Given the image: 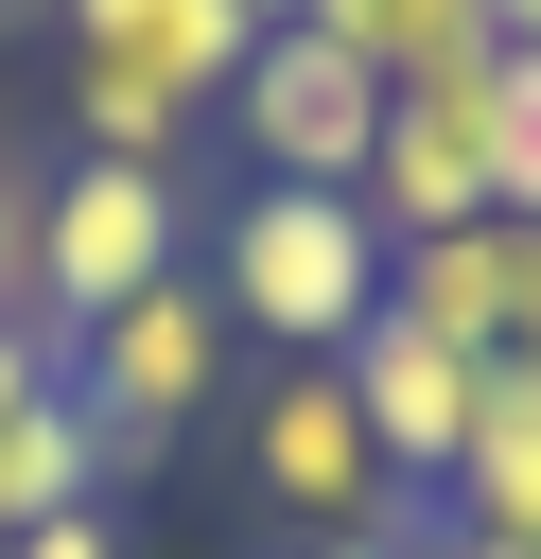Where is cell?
Masks as SVG:
<instances>
[{
    "instance_id": "7",
    "label": "cell",
    "mask_w": 541,
    "mask_h": 559,
    "mask_svg": "<svg viewBox=\"0 0 541 559\" xmlns=\"http://www.w3.org/2000/svg\"><path fill=\"white\" fill-rule=\"evenodd\" d=\"M332 384H349L366 454H384V472L436 507V489H454V454H471V402H489V367H471V349H436L419 314H366V332L332 349Z\"/></svg>"
},
{
    "instance_id": "17",
    "label": "cell",
    "mask_w": 541,
    "mask_h": 559,
    "mask_svg": "<svg viewBox=\"0 0 541 559\" xmlns=\"http://www.w3.org/2000/svg\"><path fill=\"white\" fill-rule=\"evenodd\" d=\"M489 52H541V0H489Z\"/></svg>"
},
{
    "instance_id": "11",
    "label": "cell",
    "mask_w": 541,
    "mask_h": 559,
    "mask_svg": "<svg viewBox=\"0 0 541 559\" xmlns=\"http://www.w3.org/2000/svg\"><path fill=\"white\" fill-rule=\"evenodd\" d=\"M52 507H105V437H87V419H70V384H52V402H17V419H0V542H35V524H52Z\"/></svg>"
},
{
    "instance_id": "21",
    "label": "cell",
    "mask_w": 541,
    "mask_h": 559,
    "mask_svg": "<svg viewBox=\"0 0 541 559\" xmlns=\"http://www.w3.org/2000/svg\"><path fill=\"white\" fill-rule=\"evenodd\" d=\"M0 17H52V0H0Z\"/></svg>"
},
{
    "instance_id": "8",
    "label": "cell",
    "mask_w": 541,
    "mask_h": 559,
    "mask_svg": "<svg viewBox=\"0 0 541 559\" xmlns=\"http://www.w3.org/2000/svg\"><path fill=\"white\" fill-rule=\"evenodd\" d=\"M366 227H384V245H419V227H489V52L436 70V87H384Z\"/></svg>"
},
{
    "instance_id": "15",
    "label": "cell",
    "mask_w": 541,
    "mask_h": 559,
    "mask_svg": "<svg viewBox=\"0 0 541 559\" xmlns=\"http://www.w3.org/2000/svg\"><path fill=\"white\" fill-rule=\"evenodd\" d=\"M17 559H140V542H122V507H52V524H35Z\"/></svg>"
},
{
    "instance_id": "22",
    "label": "cell",
    "mask_w": 541,
    "mask_h": 559,
    "mask_svg": "<svg viewBox=\"0 0 541 559\" xmlns=\"http://www.w3.org/2000/svg\"><path fill=\"white\" fill-rule=\"evenodd\" d=\"M0 559H17V542H0Z\"/></svg>"
},
{
    "instance_id": "19",
    "label": "cell",
    "mask_w": 541,
    "mask_h": 559,
    "mask_svg": "<svg viewBox=\"0 0 541 559\" xmlns=\"http://www.w3.org/2000/svg\"><path fill=\"white\" fill-rule=\"evenodd\" d=\"M454 542H471V524H454ZM471 559H541V542H471Z\"/></svg>"
},
{
    "instance_id": "5",
    "label": "cell",
    "mask_w": 541,
    "mask_h": 559,
    "mask_svg": "<svg viewBox=\"0 0 541 559\" xmlns=\"http://www.w3.org/2000/svg\"><path fill=\"white\" fill-rule=\"evenodd\" d=\"M244 489L332 559V542H401L419 524V489L366 454V419H349V384L332 367H262V402H244Z\"/></svg>"
},
{
    "instance_id": "14",
    "label": "cell",
    "mask_w": 541,
    "mask_h": 559,
    "mask_svg": "<svg viewBox=\"0 0 541 559\" xmlns=\"http://www.w3.org/2000/svg\"><path fill=\"white\" fill-rule=\"evenodd\" d=\"M52 384H70V349H52V314H0V419H17V402H52Z\"/></svg>"
},
{
    "instance_id": "3",
    "label": "cell",
    "mask_w": 541,
    "mask_h": 559,
    "mask_svg": "<svg viewBox=\"0 0 541 559\" xmlns=\"http://www.w3.org/2000/svg\"><path fill=\"white\" fill-rule=\"evenodd\" d=\"M157 280H192V192L140 175V157H52V175H35V262H17V297L52 314V349L105 332V314L157 297Z\"/></svg>"
},
{
    "instance_id": "13",
    "label": "cell",
    "mask_w": 541,
    "mask_h": 559,
    "mask_svg": "<svg viewBox=\"0 0 541 559\" xmlns=\"http://www.w3.org/2000/svg\"><path fill=\"white\" fill-rule=\"evenodd\" d=\"M489 210L541 227V52H489Z\"/></svg>"
},
{
    "instance_id": "20",
    "label": "cell",
    "mask_w": 541,
    "mask_h": 559,
    "mask_svg": "<svg viewBox=\"0 0 541 559\" xmlns=\"http://www.w3.org/2000/svg\"><path fill=\"white\" fill-rule=\"evenodd\" d=\"M332 559H401V542H332Z\"/></svg>"
},
{
    "instance_id": "9",
    "label": "cell",
    "mask_w": 541,
    "mask_h": 559,
    "mask_svg": "<svg viewBox=\"0 0 541 559\" xmlns=\"http://www.w3.org/2000/svg\"><path fill=\"white\" fill-rule=\"evenodd\" d=\"M384 314H419L436 349L506 367V349H524V227L489 210V227H419V245H384Z\"/></svg>"
},
{
    "instance_id": "4",
    "label": "cell",
    "mask_w": 541,
    "mask_h": 559,
    "mask_svg": "<svg viewBox=\"0 0 541 559\" xmlns=\"http://www.w3.org/2000/svg\"><path fill=\"white\" fill-rule=\"evenodd\" d=\"M209 402H227V297H209V280H157V297H122L105 332H70V419L105 437V507H122Z\"/></svg>"
},
{
    "instance_id": "1",
    "label": "cell",
    "mask_w": 541,
    "mask_h": 559,
    "mask_svg": "<svg viewBox=\"0 0 541 559\" xmlns=\"http://www.w3.org/2000/svg\"><path fill=\"white\" fill-rule=\"evenodd\" d=\"M244 52H262L244 0H52V140L175 175V140L227 105Z\"/></svg>"
},
{
    "instance_id": "2",
    "label": "cell",
    "mask_w": 541,
    "mask_h": 559,
    "mask_svg": "<svg viewBox=\"0 0 541 559\" xmlns=\"http://www.w3.org/2000/svg\"><path fill=\"white\" fill-rule=\"evenodd\" d=\"M209 297H227V332H262L279 367H332L366 314H384V227H366V192H227L209 210Z\"/></svg>"
},
{
    "instance_id": "12",
    "label": "cell",
    "mask_w": 541,
    "mask_h": 559,
    "mask_svg": "<svg viewBox=\"0 0 541 559\" xmlns=\"http://www.w3.org/2000/svg\"><path fill=\"white\" fill-rule=\"evenodd\" d=\"M314 35H332V52H366L384 87H436V70H471V52H489V0H314Z\"/></svg>"
},
{
    "instance_id": "6",
    "label": "cell",
    "mask_w": 541,
    "mask_h": 559,
    "mask_svg": "<svg viewBox=\"0 0 541 559\" xmlns=\"http://www.w3.org/2000/svg\"><path fill=\"white\" fill-rule=\"evenodd\" d=\"M227 140L262 192H366V140H384V70L332 52L314 17H279L244 70H227Z\"/></svg>"
},
{
    "instance_id": "16",
    "label": "cell",
    "mask_w": 541,
    "mask_h": 559,
    "mask_svg": "<svg viewBox=\"0 0 541 559\" xmlns=\"http://www.w3.org/2000/svg\"><path fill=\"white\" fill-rule=\"evenodd\" d=\"M17 262H35V175L0 157V314H35V297H17Z\"/></svg>"
},
{
    "instance_id": "18",
    "label": "cell",
    "mask_w": 541,
    "mask_h": 559,
    "mask_svg": "<svg viewBox=\"0 0 541 559\" xmlns=\"http://www.w3.org/2000/svg\"><path fill=\"white\" fill-rule=\"evenodd\" d=\"M524 349H541V227H524Z\"/></svg>"
},
{
    "instance_id": "10",
    "label": "cell",
    "mask_w": 541,
    "mask_h": 559,
    "mask_svg": "<svg viewBox=\"0 0 541 559\" xmlns=\"http://www.w3.org/2000/svg\"><path fill=\"white\" fill-rule=\"evenodd\" d=\"M436 524H471V542H541V349H506V367H489V402H471V454H454Z\"/></svg>"
}]
</instances>
